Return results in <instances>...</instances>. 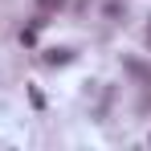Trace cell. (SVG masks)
Wrapping results in <instances>:
<instances>
[{
  "instance_id": "3957f363",
  "label": "cell",
  "mask_w": 151,
  "mask_h": 151,
  "mask_svg": "<svg viewBox=\"0 0 151 151\" xmlns=\"http://www.w3.org/2000/svg\"><path fill=\"white\" fill-rule=\"evenodd\" d=\"M147 37H151V29H147Z\"/></svg>"
},
{
  "instance_id": "6da1fadb",
  "label": "cell",
  "mask_w": 151,
  "mask_h": 151,
  "mask_svg": "<svg viewBox=\"0 0 151 151\" xmlns=\"http://www.w3.org/2000/svg\"><path fill=\"white\" fill-rule=\"evenodd\" d=\"M45 61H49V65H65V61H70V49H49Z\"/></svg>"
},
{
  "instance_id": "7a4b0ae2",
  "label": "cell",
  "mask_w": 151,
  "mask_h": 151,
  "mask_svg": "<svg viewBox=\"0 0 151 151\" xmlns=\"http://www.w3.org/2000/svg\"><path fill=\"white\" fill-rule=\"evenodd\" d=\"M61 4H65V0H37V8H41V12H57Z\"/></svg>"
}]
</instances>
